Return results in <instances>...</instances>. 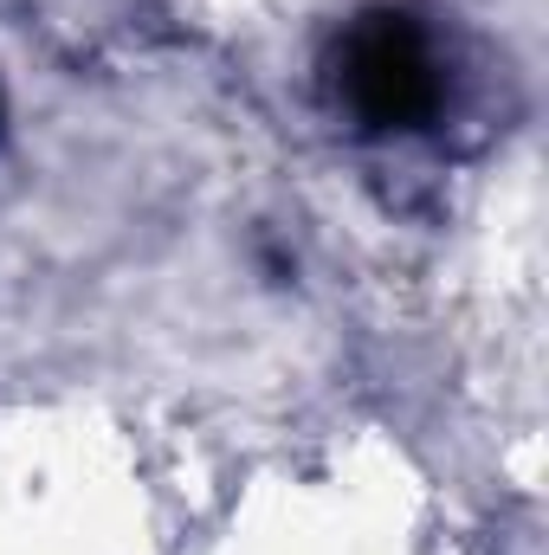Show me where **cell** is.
<instances>
[{
    "instance_id": "obj_1",
    "label": "cell",
    "mask_w": 549,
    "mask_h": 555,
    "mask_svg": "<svg viewBox=\"0 0 549 555\" xmlns=\"http://www.w3.org/2000/svg\"><path fill=\"white\" fill-rule=\"evenodd\" d=\"M343 98L369 130H420L439 111L433 46L408 13L375 7L343 39Z\"/></svg>"
}]
</instances>
